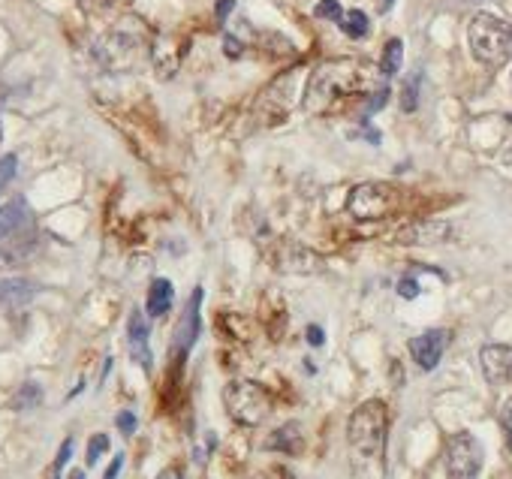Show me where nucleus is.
<instances>
[{
	"label": "nucleus",
	"mask_w": 512,
	"mask_h": 479,
	"mask_svg": "<svg viewBox=\"0 0 512 479\" xmlns=\"http://www.w3.org/2000/svg\"><path fill=\"white\" fill-rule=\"evenodd\" d=\"M260 479H290V476H287V470H278V467H272V470H269V473H263Z\"/></svg>",
	"instance_id": "2f4dec72"
},
{
	"label": "nucleus",
	"mask_w": 512,
	"mask_h": 479,
	"mask_svg": "<svg viewBox=\"0 0 512 479\" xmlns=\"http://www.w3.org/2000/svg\"><path fill=\"white\" fill-rule=\"evenodd\" d=\"M500 422H503V428L512 434V398L503 401V407H500Z\"/></svg>",
	"instance_id": "b1692460"
},
{
	"label": "nucleus",
	"mask_w": 512,
	"mask_h": 479,
	"mask_svg": "<svg viewBox=\"0 0 512 479\" xmlns=\"http://www.w3.org/2000/svg\"><path fill=\"white\" fill-rule=\"evenodd\" d=\"M392 7V0H383V10H389Z\"/></svg>",
	"instance_id": "72a5a7b5"
},
{
	"label": "nucleus",
	"mask_w": 512,
	"mask_h": 479,
	"mask_svg": "<svg viewBox=\"0 0 512 479\" xmlns=\"http://www.w3.org/2000/svg\"><path fill=\"white\" fill-rule=\"evenodd\" d=\"M106 449H109V437H106V434H94V437H91V443H88V455H85L88 467H94V464H97V458H100Z\"/></svg>",
	"instance_id": "aec40b11"
},
{
	"label": "nucleus",
	"mask_w": 512,
	"mask_h": 479,
	"mask_svg": "<svg viewBox=\"0 0 512 479\" xmlns=\"http://www.w3.org/2000/svg\"><path fill=\"white\" fill-rule=\"evenodd\" d=\"M127 338H130V353L133 359L151 371V347H148V323H145V314L142 311H133L130 314V323H127Z\"/></svg>",
	"instance_id": "9b49d317"
},
{
	"label": "nucleus",
	"mask_w": 512,
	"mask_h": 479,
	"mask_svg": "<svg viewBox=\"0 0 512 479\" xmlns=\"http://www.w3.org/2000/svg\"><path fill=\"white\" fill-rule=\"evenodd\" d=\"M70 452H73V440H67V443L61 446V452H58V461H55V470H61V467L70 461Z\"/></svg>",
	"instance_id": "bb28decb"
},
{
	"label": "nucleus",
	"mask_w": 512,
	"mask_h": 479,
	"mask_svg": "<svg viewBox=\"0 0 512 479\" xmlns=\"http://www.w3.org/2000/svg\"><path fill=\"white\" fill-rule=\"evenodd\" d=\"M43 401V389L37 386V383H25L22 389H19V395H16V407L19 410H31V407H37Z\"/></svg>",
	"instance_id": "6ab92c4d"
},
{
	"label": "nucleus",
	"mask_w": 512,
	"mask_h": 479,
	"mask_svg": "<svg viewBox=\"0 0 512 479\" xmlns=\"http://www.w3.org/2000/svg\"><path fill=\"white\" fill-rule=\"evenodd\" d=\"M395 205V193L389 184H377V181H365V184H356L350 199H347V208L356 220H380L392 211Z\"/></svg>",
	"instance_id": "423d86ee"
},
{
	"label": "nucleus",
	"mask_w": 512,
	"mask_h": 479,
	"mask_svg": "<svg viewBox=\"0 0 512 479\" xmlns=\"http://www.w3.org/2000/svg\"><path fill=\"white\" fill-rule=\"evenodd\" d=\"M28 211H25V202H10V205H0V238L4 235H13L22 223H25Z\"/></svg>",
	"instance_id": "2eb2a0df"
},
{
	"label": "nucleus",
	"mask_w": 512,
	"mask_h": 479,
	"mask_svg": "<svg viewBox=\"0 0 512 479\" xmlns=\"http://www.w3.org/2000/svg\"><path fill=\"white\" fill-rule=\"evenodd\" d=\"M223 404H226V413L238 425H244V428L263 425L269 419V413H272L269 389H263L260 383H253V380H232V383H226Z\"/></svg>",
	"instance_id": "20e7f679"
},
{
	"label": "nucleus",
	"mask_w": 512,
	"mask_h": 479,
	"mask_svg": "<svg viewBox=\"0 0 512 479\" xmlns=\"http://www.w3.org/2000/svg\"><path fill=\"white\" fill-rule=\"evenodd\" d=\"M509 121H512V115H509Z\"/></svg>",
	"instance_id": "c9c22d12"
},
{
	"label": "nucleus",
	"mask_w": 512,
	"mask_h": 479,
	"mask_svg": "<svg viewBox=\"0 0 512 479\" xmlns=\"http://www.w3.org/2000/svg\"><path fill=\"white\" fill-rule=\"evenodd\" d=\"M317 16L320 19H332V22H341L344 19L338 0H320V4H317Z\"/></svg>",
	"instance_id": "412c9836"
},
{
	"label": "nucleus",
	"mask_w": 512,
	"mask_h": 479,
	"mask_svg": "<svg viewBox=\"0 0 512 479\" xmlns=\"http://www.w3.org/2000/svg\"><path fill=\"white\" fill-rule=\"evenodd\" d=\"M341 28H344V34L347 37H353V40H362L365 34H368V16L362 13V10H350V13H344V19L338 22Z\"/></svg>",
	"instance_id": "f3484780"
},
{
	"label": "nucleus",
	"mask_w": 512,
	"mask_h": 479,
	"mask_svg": "<svg viewBox=\"0 0 512 479\" xmlns=\"http://www.w3.org/2000/svg\"><path fill=\"white\" fill-rule=\"evenodd\" d=\"M157 479H181V470H178V467H169V470H163Z\"/></svg>",
	"instance_id": "473e14b6"
},
{
	"label": "nucleus",
	"mask_w": 512,
	"mask_h": 479,
	"mask_svg": "<svg viewBox=\"0 0 512 479\" xmlns=\"http://www.w3.org/2000/svg\"><path fill=\"white\" fill-rule=\"evenodd\" d=\"M16 169H19V160H16V154H7L4 160H0V187H7V184L13 181Z\"/></svg>",
	"instance_id": "4be33fe9"
},
{
	"label": "nucleus",
	"mask_w": 512,
	"mask_h": 479,
	"mask_svg": "<svg viewBox=\"0 0 512 479\" xmlns=\"http://www.w3.org/2000/svg\"><path fill=\"white\" fill-rule=\"evenodd\" d=\"M118 428H121V434L130 437V434L136 431V416H133V413H121V416H118Z\"/></svg>",
	"instance_id": "5701e85b"
},
{
	"label": "nucleus",
	"mask_w": 512,
	"mask_h": 479,
	"mask_svg": "<svg viewBox=\"0 0 512 479\" xmlns=\"http://www.w3.org/2000/svg\"><path fill=\"white\" fill-rule=\"evenodd\" d=\"M398 290H401V296H404V299H416V296H419V287H416V281H410V278H407V281H401V284H398Z\"/></svg>",
	"instance_id": "a878e982"
},
{
	"label": "nucleus",
	"mask_w": 512,
	"mask_h": 479,
	"mask_svg": "<svg viewBox=\"0 0 512 479\" xmlns=\"http://www.w3.org/2000/svg\"><path fill=\"white\" fill-rule=\"evenodd\" d=\"M452 235V226L449 223H440V220H425V223H413L407 226L398 238L407 245H440Z\"/></svg>",
	"instance_id": "1a4fd4ad"
},
{
	"label": "nucleus",
	"mask_w": 512,
	"mask_h": 479,
	"mask_svg": "<svg viewBox=\"0 0 512 479\" xmlns=\"http://www.w3.org/2000/svg\"><path fill=\"white\" fill-rule=\"evenodd\" d=\"M232 10H235V0H217V19H220V22H223Z\"/></svg>",
	"instance_id": "cd10ccee"
},
{
	"label": "nucleus",
	"mask_w": 512,
	"mask_h": 479,
	"mask_svg": "<svg viewBox=\"0 0 512 479\" xmlns=\"http://www.w3.org/2000/svg\"><path fill=\"white\" fill-rule=\"evenodd\" d=\"M386 434H389V410L383 401L371 398L350 413L347 443H350L356 479H380Z\"/></svg>",
	"instance_id": "f03ea898"
},
{
	"label": "nucleus",
	"mask_w": 512,
	"mask_h": 479,
	"mask_svg": "<svg viewBox=\"0 0 512 479\" xmlns=\"http://www.w3.org/2000/svg\"><path fill=\"white\" fill-rule=\"evenodd\" d=\"M482 446L470 431H458L446 440V479H476L482 473Z\"/></svg>",
	"instance_id": "39448f33"
},
{
	"label": "nucleus",
	"mask_w": 512,
	"mask_h": 479,
	"mask_svg": "<svg viewBox=\"0 0 512 479\" xmlns=\"http://www.w3.org/2000/svg\"><path fill=\"white\" fill-rule=\"evenodd\" d=\"M226 55H232V58H238V55H241V46H238L232 37H226Z\"/></svg>",
	"instance_id": "7c9ffc66"
},
{
	"label": "nucleus",
	"mask_w": 512,
	"mask_h": 479,
	"mask_svg": "<svg viewBox=\"0 0 512 479\" xmlns=\"http://www.w3.org/2000/svg\"><path fill=\"white\" fill-rule=\"evenodd\" d=\"M121 464H124V455H115L112 467L106 470V479H118V470H121Z\"/></svg>",
	"instance_id": "c756f323"
},
{
	"label": "nucleus",
	"mask_w": 512,
	"mask_h": 479,
	"mask_svg": "<svg viewBox=\"0 0 512 479\" xmlns=\"http://www.w3.org/2000/svg\"><path fill=\"white\" fill-rule=\"evenodd\" d=\"M467 43L479 64L503 67L512 58V25L491 13H476L467 25Z\"/></svg>",
	"instance_id": "7ed1b4c3"
},
{
	"label": "nucleus",
	"mask_w": 512,
	"mask_h": 479,
	"mask_svg": "<svg viewBox=\"0 0 512 479\" xmlns=\"http://www.w3.org/2000/svg\"><path fill=\"white\" fill-rule=\"evenodd\" d=\"M479 365L488 383L494 386L512 383V347L509 344H485L479 350Z\"/></svg>",
	"instance_id": "6e6552de"
},
{
	"label": "nucleus",
	"mask_w": 512,
	"mask_h": 479,
	"mask_svg": "<svg viewBox=\"0 0 512 479\" xmlns=\"http://www.w3.org/2000/svg\"><path fill=\"white\" fill-rule=\"evenodd\" d=\"M0 139H4V127H0Z\"/></svg>",
	"instance_id": "f704fd0d"
},
{
	"label": "nucleus",
	"mask_w": 512,
	"mask_h": 479,
	"mask_svg": "<svg viewBox=\"0 0 512 479\" xmlns=\"http://www.w3.org/2000/svg\"><path fill=\"white\" fill-rule=\"evenodd\" d=\"M266 449L272 452H284V455H299L305 449V434L299 422H287L281 428H275L266 440Z\"/></svg>",
	"instance_id": "f8f14e48"
},
{
	"label": "nucleus",
	"mask_w": 512,
	"mask_h": 479,
	"mask_svg": "<svg viewBox=\"0 0 512 479\" xmlns=\"http://www.w3.org/2000/svg\"><path fill=\"white\" fill-rule=\"evenodd\" d=\"M416 106H419V73H413L401 88V109L416 112Z\"/></svg>",
	"instance_id": "a211bd4d"
},
{
	"label": "nucleus",
	"mask_w": 512,
	"mask_h": 479,
	"mask_svg": "<svg viewBox=\"0 0 512 479\" xmlns=\"http://www.w3.org/2000/svg\"><path fill=\"white\" fill-rule=\"evenodd\" d=\"M449 344V332L443 329H431V332H422L410 341V356L413 362L422 368V371H434L443 359V350Z\"/></svg>",
	"instance_id": "0eeeda50"
},
{
	"label": "nucleus",
	"mask_w": 512,
	"mask_h": 479,
	"mask_svg": "<svg viewBox=\"0 0 512 479\" xmlns=\"http://www.w3.org/2000/svg\"><path fill=\"white\" fill-rule=\"evenodd\" d=\"M199 302H202V290H193V299H190V305H187V311H184V317H181V323H178V335H175V350L187 359V353H190V347H193V341H196V335H199Z\"/></svg>",
	"instance_id": "9d476101"
},
{
	"label": "nucleus",
	"mask_w": 512,
	"mask_h": 479,
	"mask_svg": "<svg viewBox=\"0 0 512 479\" xmlns=\"http://www.w3.org/2000/svg\"><path fill=\"white\" fill-rule=\"evenodd\" d=\"M55 479H58V476H55Z\"/></svg>",
	"instance_id": "e433bc0d"
},
{
	"label": "nucleus",
	"mask_w": 512,
	"mask_h": 479,
	"mask_svg": "<svg viewBox=\"0 0 512 479\" xmlns=\"http://www.w3.org/2000/svg\"><path fill=\"white\" fill-rule=\"evenodd\" d=\"M34 299V287L25 281V278H10L0 284V302H7V305H25Z\"/></svg>",
	"instance_id": "4468645a"
},
{
	"label": "nucleus",
	"mask_w": 512,
	"mask_h": 479,
	"mask_svg": "<svg viewBox=\"0 0 512 479\" xmlns=\"http://www.w3.org/2000/svg\"><path fill=\"white\" fill-rule=\"evenodd\" d=\"M308 341H311V347H320L323 344V329L320 326H311L308 329Z\"/></svg>",
	"instance_id": "c85d7f7f"
},
{
	"label": "nucleus",
	"mask_w": 512,
	"mask_h": 479,
	"mask_svg": "<svg viewBox=\"0 0 512 479\" xmlns=\"http://www.w3.org/2000/svg\"><path fill=\"white\" fill-rule=\"evenodd\" d=\"M79 4H82V10H88V13H103V10L112 4V0H79Z\"/></svg>",
	"instance_id": "393cba45"
},
{
	"label": "nucleus",
	"mask_w": 512,
	"mask_h": 479,
	"mask_svg": "<svg viewBox=\"0 0 512 479\" xmlns=\"http://www.w3.org/2000/svg\"><path fill=\"white\" fill-rule=\"evenodd\" d=\"M172 302H175L172 284H169L166 278H157V281L148 287V317H163V314H169Z\"/></svg>",
	"instance_id": "ddd939ff"
},
{
	"label": "nucleus",
	"mask_w": 512,
	"mask_h": 479,
	"mask_svg": "<svg viewBox=\"0 0 512 479\" xmlns=\"http://www.w3.org/2000/svg\"><path fill=\"white\" fill-rule=\"evenodd\" d=\"M374 67L359 58H338L326 61L314 70L308 88H305V109L311 115L329 112L341 97L368 94L374 88Z\"/></svg>",
	"instance_id": "f257e3e1"
},
{
	"label": "nucleus",
	"mask_w": 512,
	"mask_h": 479,
	"mask_svg": "<svg viewBox=\"0 0 512 479\" xmlns=\"http://www.w3.org/2000/svg\"><path fill=\"white\" fill-rule=\"evenodd\" d=\"M401 61H404V43H401V40H389L386 49H383L380 73H383V76H395V73L401 70Z\"/></svg>",
	"instance_id": "dca6fc26"
}]
</instances>
